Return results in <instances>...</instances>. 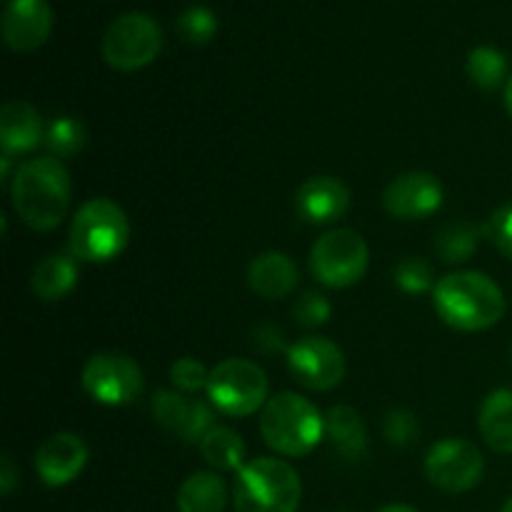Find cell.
<instances>
[{"label": "cell", "mask_w": 512, "mask_h": 512, "mask_svg": "<svg viewBox=\"0 0 512 512\" xmlns=\"http://www.w3.org/2000/svg\"><path fill=\"white\" fill-rule=\"evenodd\" d=\"M15 213L28 228L48 233L63 223L70 205V178L58 158L25 160L10 183Z\"/></svg>", "instance_id": "obj_1"}, {"label": "cell", "mask_w": 512, "mask_h": 512, "mask_svg": "<svg viewBox=\"0 0 512 512\" xmlns=\"http://www.w3.org/2000/svg\"><path fill=\"white\" fill-rule=\"evenodd\" d=\"M433 303L450 328L465 333L493 328L505 315L503 290L478 270H460L440 278L433 288Z\"/></svg>", "instance_id": "obj_2"}, {"label": "cell", "mask_w": 512, "mask_h": 512, "mask_svg": "<svg viewBox=\"0 0 512 512\" xmlns=\"http://www.w3.org/2000/svg\"><path fill=\"white\" fill-rule=\"evenodd\" d=\"M260 433L275 453L303 458L325 438V415L298 393H278L265 403Z\"/></svg>", "instance_id": "obj_3"}, {"label": "cell", "mask_w": 512, "mask_h": 512, "mask_svg": "<svg viewBox=\"0 0 512 512\" xmlns=\"http://www.w3.org/2000/svg\"><path fill=\"white\" fill-rule=\"evenodd\" d=\"M303 485L293 465L255 458L238 470L233 485L235 512H298Z\"/></svg>", "instance_id": "obj_4"}, {"label": "cell", "mask_w": 512, "mask_h": 512, "mask_svg": "<svg viewBox=\"0 0 512 512\" xmlns=\"http://www.w3.org/2000/svg\"><path fill=\"white\" fill-rule=\"evenodd\" d=\"M128 240V215L110 198L88 200L70 225V250L75 258L88 263H108L118 258Z\"/></svg>", "instance_id": "obj_5"}, {"label": "cell", "mask_w": 512, "mask_h": 512, "mask_svg": "<svg viewBox=\"0 0 512 512\" xmlns=\"http://www.w3.org/2000/svg\"><path fill=\"white\" fill-rule=\"evenodd\" d=\"M208 398L228 418H248L268 400L263 368L243 358H228L210 370Z\"/></svg>", "instance_id": "obj_6"}, {"label": "cell", "mask_w": 512, "mask_h": 512, "mask_svg": "<svg viewBox=\"0 0 512 512\" xmlns=\"http://www.w3.org/2000/svg\"><path fill=\"white\" fill-rule=\"evenodd\" d=\"M160 50H163V30L145 13L120 15L103 35L105 63L123 73L150 65Z\"/></svg>", "instance_id": "obj_7"}, {"label": "cell", "mask_w": 512, "mask_h": 512, "mask_svg": "<svg viewBox=\"0 0 512 512\" xmlns=\"http://www.w3.org/2000/svg\"><path fill=\"white\" fill-rule=\"evenodd\" d=\"M370 250L363 235L350 228H338L315 240L310 250V270L328 288H350L365 275Z\"/></svg>", "instance_id": "obj_8"}, {"label": "cell", "mask_w": 512, "mask_h": 512, "mask_svg": "<svg viewBox=\"0 0 512 512\" xmlns=\"http://www.w3.org/2000/svg\"><path fill=\"white\" fill-rule=\"evenodd\" d=\"M83 388L95 403L118 405L133 403L143 390V370L125 353H98L85 363Z\"/></svg>", "instance_id": "obj_9"}, {"label": "cell", "mask_w": 512, "mask_h": 512, "mask_svg": "<svg viewBox=\"0 0 512 512\" xmlns=\"http://www.w3.org/2000/svg\"><path fill=\"white\" fill-rule=\"evenodd\" d=\"M483 473V455L468 440H440L425 458V475L435 488L445 493H468L483 480Z\"/></svg>", "instance_id": "obj_10"}, {"label": "cell", "mask_w": 512, "mask_h": 512, "mask_svg": "<svg viewBox=\"0 0 512 512\" xmlns=\"http://www.w3.org/2000/svg\"><path fill=\"white\" fill-rule=\"evenodd\" d=\"M288 368L308 390H333L345 378L343 350L330 338L308 335L288 348Z\"/></svg>", "instance_id": "obj_11"}, {"label": "cell", "mask_w": 512, "mask_h": 512, "mask_svg": "<svg viewBox=\"0 0 512 512\" xmlns=\"http://www.w3.org/2000/svg\"><path fill=\"white\" fill-rule=\"evenodd\" d=\"M445 200V190L433 173L413 170L385 188L383 205L393 218L400 220H423L440 210Z\"/></svg>", "instance_id": "obj_12"}, {"label": "cell", "mask_w": 512, "mask_h": 512, "mask_svg": "<svg viewBox=\"0 0 512 512\" xmlns=\"http://www.w3.org/2000/svg\"><path fill=\"white\" fill-rule=\"evenodd\" d=\"M53 30L48 0H8L3 10V40L15 53L38 50Z\"/></svg>", "instance_id": "obj_13"}, {"label": "cell", "mask_w": 512, "mask_h": 512, "mask_svg": "<svg viewBox=\"0 0 512 512\" xmlns=\"http://www.w3.org/2000/svg\"><path fill=\"white\" fill-rule=\"evenodd\" d=\"M88 445L75 433H55L35 453V470L48 488L73 483L88 465Z\"/></svg>", "instance_id": "obj_14"}, {"label": "cell", "mask_w": 512, "mask_h": 512, "mask_svg": "<svg viewBox=\"0 0 512 512\" xmlns=\"http://www.w3.org/2000/svg\"><path fill=\"white\" fill-rule=\"evenodd\" d=\"M295 205H298V213L303 220L313 225H328L348 213L350 190L340 178L315 175L300 185Z\"/></svg>", "instance_id": "obj_15"}, {"label": "cell", "mask_w": 512, "mask_h": 512, "mask_svg": "<svg viewBox=\"0 0 512 512\" xmlns=\"http://www.w3.org/2000/svg\"><path fill=\"white\" fill-rule=\"evenodd\" d=\"M45 140L40 113L25 100H10L0 110V145L3 153L18 155L38 148Z\"/></svg>", "instance_id": "obj_16"}, {"label": "cell", "mask_w": 512, "mask_h": 512, "mask_svg": "<svg viewBox=\"0 0 512 512\" xmlns=\"http://www.w3.org/2000/svg\"><path fill=\"white\" fill-rule=\"evenodd\" d=\"M248 283L253 293H258L260 298H288L295 290V285H298V265H295L290 255L270 250V253L258 255L250 263Z\"/></svg>", "instance_id": "obj_17"}, {"label": "cell", "mask_w": 512, "mask_h": 512, "mask_svg": "<svg viewBox=\"0 0 512 512\" xmlns=\"http://www.w3.org/2000/svg\"><path fill=\"white\" fill-rule=\"evenodd\" d=\"M325 435L343 458L358 460L368 453V433L360 413L350 405H335L325 413Z\"/></svg>", "instance_id": "obj_18"}, {"label": "cell", "mask_w": 512, "mask_h": 512, "mask_svg": "<svg viewBox=\"0 0 512 512\" xmlns=\"http://www.w3.org/2000/svg\"><path fill=\"white\" fill-rule=\"evenodd\" d=\"M478 428L495 453H512V388L493 390L483 400Z\"/></svg>", "instance_id": "obj_19"}, {"label": "cell", "mask_w": 512, "mask_h": 512, "mask_svg": "<svg viewBox=\"0 0 512 512\" xmlns=\"http://www.w3.org/2000/svg\"><path fill=\"white\" fill-rule=\"evenodd\" d=\"M33 293L45 303L65 298L78 283V263L75 255L53 253L45 260H40L33 270Z\"/></svg>", "instance_id": "obj_20"}, {"label": "cell", "mask_w": 512, "mask_h": 512, "mask_svg": "<svg viewBox=\"0 0 512 512\" xmlns=\"http://www.w3.org/2000/svg\"><path fill=\"white\" fill-rule=\"evenodd\" d=\"M228 503V485L218 473H195L180 485V512H223Z\"/></svg>", "instance_id": "obj_21"}, {"label": "cell", "mask_w": 512, "mask_h": 512, "mask_svg": "<svg viewBox=\"0 0 512 512\" xmlns=\"http://www.w3.org/2000/svg\"><path fill=\"white\" fill-rule=\"evenodd\" d=\"M205 463L215 470H240L245 465V443L235 430L215 425L200 443Z\"/></svg>", "instance_id": "obj_22"}, {"label": "cell", "mask_w": 512, "mask_h": 512, "mask_svg": "<svg viewBox=\"0 0 512 512\" xmlns=\"http://www.w3.org/2000/svg\"><path fill=\"white\" fill-rule=\"evenodd\" d=\"M485 230L480 225L470 223V220H458V223L445 225L435 238V253L445 260V263H465L475 255L480 243V235Z\"/></svg>", "instance_id": "obj_23"}, {"label": "cell", "mask_w": 512, "mask_h": 512, "mask_svg": "<svg viewBox=\"0 0 512 512\" xmlns=\"http://www.w3.org/2000/svg\"><path fill=\"white\" fill-rule=\"evenodd\" d=\"M468 75L478 88L498 90L508 83V58L493 45H480L468 55Z\"/></svg>", "instance_id": "obj_24"}, {"label": "cell", "mask_w": 512, "mask_h": 512, "mask_svg": "<svg viewBox=\"0 0 512 512\" xmlns=\"http://www.w3.org/2000/svg\"><path fill=\"white\" fill-rule=\"evenodd\" d=\"M43 143L53 158H73L85 145V125L73 115H60L48 125Z\"/></svg>", "instance_id": "obj_25"}, {"label": "cell", "mask_w": 512, "mask_h": 512, "mask_svg": "<svg viewBox=\"0 0 512 512\" xmlns=\"http://www.w3.org/2000/svg\"><path fill=\"white\" fill-rule=\"evenodd\" d=\"M178 33L185 43L190 45H205L215 38L218 33V18L205 5H190L180 13L178 18Z\"/></svg>", "instance_id": "obj_26"}, {"label": "cell", "mask_w": 512, "mask_h": 512, "mask_svg": "<svg viewBox=\"0 0 512 512\" xmlns=\"http://www.w3.org/2000/svg\"><path fill=\"white\" fill-rule=\"evenodd\" d=\"M150 410H153V418L158 420L163 428L173 430V433H183L185 423H188L190 415V403L180 393H173V390H158L153 395V403H150Z\"/></svg>", "instance_id": "obj_27"}, {"label": "cell", "mask_w": 512, "mask_h": 512, "mask_svg": "<svg viewBox=\"0 0 512 512\" xmlns=\"http://www.w3.org/2000/svg\"><path fill=\"white\" fill-rule=\"evenodd\" d=\"M395 285L410 295L428 293L433 288V268L423 258H405L395 268Z\"/></svg>", "instance_id": "obj_28"}, {"label": "cell", "mask_w": 512, "mask_h": 512, "mask_svg": "<svg viewBox=\"0 0 512 512\" xmlns=\"http://www.w3.org/2000/svg\"><path fill=\"white\" fill-rule=\"evenodd\" d=\"M293 315L298 320V325L303 328H320L330 320L333 315V308H330L328 298L320 293H305L300 295L298 303L293 305Z\"/></svg>", "instance_id": "obj_29"}, {"label": "cell", "mask_w": 512, "mask_h": 512, "mask_svg": "<svg viewBox=\"0 0 512 512\" xmlns=\"http://www.w3.org/2000/svg\"><path fill=\"white\" fill-rule=\"evenodd\" d=\"M210 373L205 370V365L195 358H180L175 360L173 368H170V380L175 383V388H180L183 393H195L203 385H208Z\"/></svg>", "instance_id": "obj_30"}, {"label": "cell", "mask_w": 512, "mask_h": 512, "mask_svg": "<svg viewBox=\"0 0 512 512\" xmlns=\"http://www.w3.org/2000/svg\"><path fill=\"white\" fill-rule=\"evenodd\" d=\"M420 433V425L410 410H390L385 415V438L393 445H410Z\"/></svg>", "instance_id": "obj_31"}, {"label": "cell", "mask_w": 512, "mask_h": 512, "mask_svg": "<svg viewBox=\"0 0 512 512\" xmlns=\"http://www.w3.org/2000/svg\"><path fill=\"white\" fill-rule=\"evenodd\" d=\"M213 428H215L213 408H210L208 403H203V400H193V403H190L188 423H185L180 438H183L185 443H198L200 445L205 440V435H208Z\"/></svg>", "instance_id": "obj_32"}, {"label": "cell", "mask_w": 512, "mask_h": 512, "mask_svg": "<svg viewBox=\"0 0 512 512\" xmlns=\"http://www.w3.org/2000/svg\"><path fill=\"white\" fill-rule=\"evenodd\" d=\"M483 230L485 235L493 240L495 248H498L505 258L512 260V203L495 210Z\"/></svg>", "instance_id": "obj_33"}, {"label": "cell", "mask_w": 512, "mask_h": 512, "mask_svg": "<svg viewBox=\"0 0 512 512\" xmlns=\"http://www.w3.org/2000/svg\"><path fill=\"white\" fill-rule=\"evenodd\" d=\"M253 343L255 348L263 350V353H278V350L285 348L283 340V330L275 328V325H258L253 333Z\"/></svg>", "instance_id": "obj_34"}, {"label": "cell", "mask_w": 512, "mask_h": 512, "mask_svg": "<svg viewBox=\"0 0 512 512\" xmlns=\"http://www.w3.org/2000/svg\"><path fill=\"white\" fill-rule=\"evenodd\" d=\"M15 485H18V470H15L10 455H3L0 458V493L8 498V495H13Z\"/></svg>", "instance_id": "obj_35"}, {"label": "cell", "mask_w": 512, "mask_h": 512, "mask_svg": "<svg viewBox=\"0 0 512 512\" xmlns=\"http://www.w3.org/2000/svg\"><path fill=\"white\" fill-rule=\"evenodd\" d=\"M378 512H420V510H415V508H413V505L393 503V505H385V508H380Z\"/></svg>", "instance_id": "obj_36"}, {"label": "cell", "mask_w": 512, "mask_h": 512, "mask_svg": "<svg viewBox=\"0 0 512 512\" xmlns=\"http://www.w3.org/2000/svg\"><path fill=\"white\" fill-rule=\"evenodd\" d=\"M505 105H508V110L512 115V75L508 78V83H505Z\"/></svg>", "instance_id": "obj_37"}, {"label": "cell", "mask_w": 512, "mask_h": 512, "mask_svg": "<svg viewBox=\"0 0 512 512\" xmlns=\"http://www.w3.org/2000/svg\"><path fill=\"white\" fill-rule=\"evenodd\" d=\"M503 512H512V498L508 500V503H505V508H503Z\"/></svg>", "instance_id": "obj_38"}, {"label": "cell", "mask_w": 512, "mask_h": 512, "mask_svg": "<svg viewBox=\"0 0 512 512\" xmlns=\"http://www.w3.org/2000/svg\"><path fill=\"white\" fill-rule=\"evenodd\" d=\"M510 365H512V348H510Z\"/></svg>", "instance_id": "obj_39"}]
</instances>
